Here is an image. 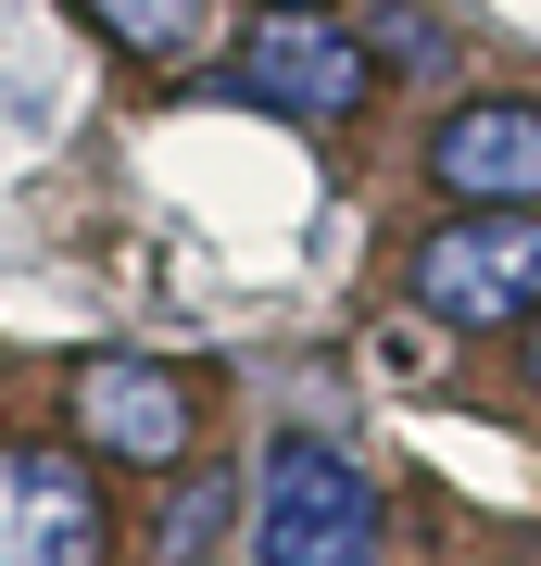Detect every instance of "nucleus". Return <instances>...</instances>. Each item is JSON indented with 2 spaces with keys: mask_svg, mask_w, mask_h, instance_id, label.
<instances>
[{
  "mask_svg": "<svg viewBox=\"0 0 541 566\" xmlns=\"http://www.w3.org/2000/svg\"><path fill=\"white\" fill-rule=\"evenodd\" d=\"M403 290L441 327H517L541 303V202H479V214L428 227L416 264H403Z\"/></svg>",
  "mask_w": 541,
  "mask_h": 566,
  "instance_id": "f03ea898",
  "label": "nucleus"
},
{
  "mask_svg": "<svg viewBox=\"0 0 541 566\" xmlns=\"http://www.w3.org/2000/svg\"><path fill=\"white\" fill-rule=\"evenodd\" d=\"M101 554H114L101 465L63 441H0V566H101Z\"/></svg>",
  "mask_w": 541,
  "mask_h": 566,
  "instance_id": "20e7f679",
  "label": "nucleus"
},
{
  "mask_svg": "<svg viewBox=\"0 0 541 566\" xmlns=\"http://www.w3.org/2000/svg\"><path fill=\"white\" fill-rule=\"evenodd\" d=\"M264 13H315V0H264Z\"/></svg>",
  "mask_w": 541,
  "mask_h": 566,
  "instance_id": "9b49d317",
  "label": "nucleus"
},
{
  "mask_svg": "<svg viewBox=\"0 0 541 566\" xmlns=\"http://www.w3.org/2000/svg\"><path fill=\"white\" fill-rule=\"evenodd\" d=\"M529 390H541V315H529Z\"/></svg>",
  "mask_w": 541,
  "mask_h": 566,
  "instance_id": "9d476101",
  "label": "nucleus"
},
{
  "mask_svg": "<svg viewBox=\"0 0 541 566\" xmlns=\"http://www.w3.org/2000/svg\"><path fill=\"white\" fill-rule=\"evenodd\" d=\"M215 542H227V479H177V504H164V542H152V566H215Z\"/></svg>",
  "mask_w": 541,
  "mask_h": 566,
  "instance_id": "6e6552de",
  "label": "nucleus"
},
{
  "mask_svg": "<svg viewBox=\"0 0 541 566\" xmlns=\"http://www.w3.org/2000/svg\"><path fill=\"white\" fill-rule=\"evenodd\" d=\"M63 428H76V453L89 465H189L201 441V390L177 378V365H152V353H89L76 378H63Z\"/></svg>",
  "mask_w": 541,
  "mask_h": 566,
  "instance_id": "7ed1b4c3",
  "label": "nucleus"
},
{
  "mask_svg": "<svg viewBox=\"0 0 541 566\" xmlns=\"http://www.w3.org/2000/svg\"><path fill=\"white\" fill-rule=\"evenodd\" d=\"M252 554L264 566H378V491H365V465L290 428L252 479Z\"/></svg>",
  "mask_w": 541,
  "mask_h": 566,
  "instance_id": "f257e3e1",
  "label": "nucleus"
},
{
  "mask_svg": "<svg viewBox=\"0 0 541 566\" xmlns=\"http://www.w3.org/2000/svg\"><path fill=\"white\" fill-rule=\"evenodd\" d=\"M201 13H215V0H89V25H101L126 63H177V51H201Z\"/></svg>",
  "mask_w": 541,
  "mask_h": 566,
  "instance_id": "0eeeda50",
  "label": "nucleus"
},
{
  "mask_svg": "<svg viewBox=\"0 0 541 566\" xmlns=\"http://www.w3.org/2000/svg\"><path fill=\"white\" fill-rule=\"evenodd\" d=\"M227 88L264 114H290V126H341L365 114V88H378V63H365V39H341L327 13H264L240 63H227Z\"/></svg>",
  "mask_w": 541,
  "mask_h": 566,
  "instance_id": "39448f33",
  "label": "nucleus"
},
{
  "mask_svg": "<svg viewBox=\"0 0 541 566\" xmlns=\"http://www.w3.org/2000/svg\"><path fill=\"white\" fill-rule=\"evenodd\" d=\"M365 63H441V13H378V51Z\"/></svg>",
  "mask_w": 541,
  "mask_h": 566,
  "instance_id": "1a4fd4ad",
  "label": "nucleus"
},
{
  "mask_svg": "<svg viewBox=\"0 0 541 566\" xmlns=\"http://www.w3.org/2000/svg\"><path fill=\"white\" fill-rule=\"evenodd\" d=\"M428 189H454V202H541V102L529 88L454 102L428 126Z\"/></svg>",
  "mask_w": 541,
  "mask_h": 566,
  "instance_id": "423d86ee",
  "label": "nucleus"
}]
</instances>
